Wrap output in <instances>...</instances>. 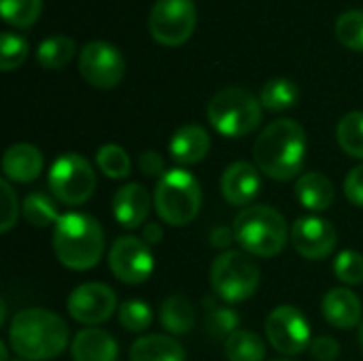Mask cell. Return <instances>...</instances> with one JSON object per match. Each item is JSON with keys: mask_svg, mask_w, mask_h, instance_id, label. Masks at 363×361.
<instances>
[{"mask_svg": "<svg viewBox=\"0 0 363 361\" xmlns=\"http://www.w3.org/2000/svg\"><path fill=\"white\" fill-rule=\"evenodd\" d=\"M336 38L353 51H363V9H351L336 19Z\"/></svg>", "mask_w": 363, "mask_h": 361, "instance_id": "cell-32", "label": "cell"}, {"mask_svg": "<svg viewBox=\"0 0 363 361\" xmlns=\"http://www.w3.org/2000/svg\"><path fill=\"white\" fill-rule=\"evenodd\" d=\"M138 168L145 177H157V179H162L168 172L166 162L157 151H143L138 157Z\"/></svg>", "mask_w": 363, "mask_h": 361, "instance_id": "cell-39", "label": "cell"}, {"mask_svg": "<svg viewBox=\"0 0 363 361\" xmlns=\"http://www.w3.org/2000/svg\"><path fill=\"white\" fill-rule=\"evenodd\" d=\"M204 311H206V321H204L206 332L213 338H228L238 330L240 315L234 309L223 306L215 298H204Z\"/></svg>", "mask_w": 363, "mask_h": 361, "instance_id": "cell-28", "label": "cell"}, {"mask_svg": "<svg viewBox=\"0 0 363 361\" xmlns=\"http://www.w3.org/2000/svg\"><path fill=\"white\" fill-rule=\"evenodd\" d=\"M9 343L21 360H55L68 347V328L51 311L23 309L11 321Z\"/></svg>", "mask_w": 363, "mask_h": 361, "instance_id": "cell-2", "label": "cell"}, {"mask_svg": "<svg viewBox=\"0 0 363 361\" xmlns=\"http://www.w3.org/2000/svg\"><path fill=\"white\" fill-rule=\"evenodd\" d=\"M345 196L353 206L363 209V164L355 166L345 179Z\"/></svg>", "mask_w": 363, "mask_h": 361, "instance_id": "cell-37", "label": "cell"}, {"mask_svg": "<svg viewBox=\"0 0 363 361\" xmlns=\"http://www.w3.org/2000/svg\"><path fill=\"white\" fill-rule=\"evenodd\" d=\"M168 149H170V155L177 164H183V166H194L198 162H202L208 151H211V136L208 132L198 126V123H187V126H181L170 143H168Z\"/></svg>", "mask_w": 363, "mask_h": 361, "instance_id": "cell-18", "label": "cell"}, {"mask_svg": "<svg viewBox=\"0 0 363 361\" xmlns=\"http://www.w3.org/2000/svg\"><path fill=\"white\" fill-rule=\"evenodd\" d=\"M28 40L15 32H2L0 34V70L11 72L19 68L28 57Z\"/></svg>", "mask_w": 363, "mask_h": 361, "instance_id": "cell-33", "label": "cell"}, {"mask_svg": "<svg viewBox=\"0 0 363 361\" xmlns=\"http://www.w3.org/2000/svg\"><path fill=\"white\" fill-rule=\"evenodd\" d=\"M334 272L345 285H359L363 283V255L351 249L340 251L334 262Z\"/></svg>", "mask_w": 363, "mask_h": 361, "instance_id": "cell-35", "label": "cell"}, {"mask_svg": "<svg viewBox=\"0 0 363 361\" xmlns=\"http://www.w3.org/2000/svg\"><path fill=\"white\" fill-rule=\"evenodd\" d=\"M130 361H185V349L172 336L151 334L132 345Z\"/></svg>", "mask_w": 363, "mask_h": 361, "instance_id": "cell-22", "label": "cell"}, {"mask_svg": "<svg viewBox=\"0 0 363 361\" xmlns=\"http://www.w3.org/2000/svg\"><path fill=\"white\" fill-rule=\"evenodd\" d=\"M77 45L68 36H49L36 49V60L47 70H60L74 57Z\"/></svg>", "mask_w": 363, "mask_h": 361, "instance_id": "cell-25", "label": "cell"}, {"mask_svg": "<svg viewBox=\"0 0 363 361\" xmlns=\"http://www.w3.org/2000/svg\"><path fill=\"white\" fill-rule=\"evenodd\" d=\"M266 336L272 349L283 355H300L311 349L308 319L296 306H277L266 319Z\"/></svg>", "mask_w": 363, "mask_h": 361, "instance_id": "cell-11", "label": "cell"}, {"mask_svg": "<svg viewBox=\"0 0 363 361\" xmlns=\"http://www.w3.org/2000/svg\"><path fill=\"white\" fill-rule=\"evenodd\" d=\"M359 345H362V349H363V321H362V326H359Z\"/></svg>", "mask_w": 363, "mask_h": 361, "instance_id": "cell-42", "label": "cell"}, {"mask_svg": "<svg viewBox=\"0 0 363 361\" xmlns=\"http://www.w3.org/2000/svg\"><path fill=\"white\" fill-rule=\"evenodd\" d=\"M236 243L245 253L255 257H274L279 255L289 238V228L285 217L272 206H247L234 219Z\"/></svg>", "mask_w": 363, "mask_h": 361, "instance_id": "cell-4", "label": "cell"}, {"mask_svg": "<svg viewBox=\"0 0 363 361\" xmlns=\"http://www.w3.org/2000/svg\"><path fill=\"white\" fill-rule=\"evenodd\" d=\"M223 353L228 361H264L266 345L264 340L249 330H236L223 343Z\"/></svg>", "mask_w": 363, "mask_h": 361, "instance_id": "cell-24", "label": "cell"}, {"mask_svg": "<svg viewBox=\"0 0 363 361\" xmlns=\"http://www.w3.org/2000/svg\"><path fill=\"white\" fill-rule=\"evenodd\" d=\"M49 187L57 202L79 206L91 198L96 189V172L79 153H64L49 170Z\"/></svg>", "mask_w": 363, "mask_h": 361, "instance_id": "cell-8", "label": "cell"}, {"mask_svg": "<svg viewBox=\"0 0 363 361\" xmlns=\"http://www.w3.org/2000/svg\"><path fill=\"white\" fill-rule=\"evenodd\" d=\"M0 191H2V223H0V232L6 234L15 221H17V213H19V206H17V196L13 191V187L9 185L6 179L0 181Z\"/></svg>", "mask_w": 363, "mask_h": 361, "instance_id": "cell-36", "label": "cell"}, {"mask_svg": "<svg viewBox=\"0 0 363 361\" xmlns=\"http://www.w3.org/2000/svg\"><path fill=\"white\" fill-rule=\"evenodd\" d=\"M296 198L298 202L313 213H323L334 204L336 189L332 181L321 172H304L296 181Z\"/></svg>", "mask_w": 363, "mask_h": 361, "instance_id": "cell-21", "label": "cell"}, {"mask_svg": "<svg viewBox=\"0 0 363 361\" xmlns=\"http://www.w3.org/2000/svg\"><path fill=\"white\" fill-rule=\"evenodd\" d=\"M336 140L347 155L363 160V111L347 113L338 121Z\"/></svg>", "mask_w": 363, "mask_h": 361, "instance_id": "cell-29", "label": "cell"}, {"mask_svg": "<svg viewBox=\"0 0 363 361\" xmlns=\"http://www.w3.org/2000/svg\"><path fill=\"white\" fill-rule=\"evenodd\" d=\"M294 249L306 257V260H325L334 253L338 234L332 221L311 215V217H300L289 232Z\"/></svg>", "mask_w": 363, "mask_h": 361, "instance_id": "cell-14", "label": "cell"}, {"mask_svg": "<svg viewBox=\"0 0 363 361\" xmlns=\"http://www.w3.org/2000/svg\"><path fill=\"white\" fill-rule=\"evenodd\" d=\"M43 153L30 143H17L2 155V172L6 181L30 183L43 172Z\"/></svg>", "mask_w": 363, "mask_h": 361, "instance_id": "cell-19", "label": "cell"}, {"mask_svg": "<svg viewBox=\"0 0 363 361\" xmlns=\"http://www.w3.org/2000/svg\"><path fill=\"white\" fill-rule=\"evenodd\" d=\"M68 313L77 323L98 326L113 317L117 311V296L108 285L102 283H85L79 285L68 296Z\"/></svg>", "mask_w": 363, "mask_h": 361, "instance_id": "cell-13", "label": "cell"}, {"mask_svg": "<svg viewBox=\"0 0 363 361\" xmlns=\"http://www.w3.org/2000/svg\"><path fill=\"white\" fill-rule=\"evenodd\" d=\"M160 323L172 336H183L196 326V309L183 294H174L164 300L160 309Z\"/></svg>", "mask_w": 363, "mask_h": 361, "instance_id": "cell-23", "label": "cell"}, {"mask_svg": "<svg viewBox=\"0 0 363 361\" xmlns=\"http://www.w3.org/2000/svg\"><path fill=\"white\" fill-rule=\"evenodd\" d=\"M43 11V0H0L2 19L13 28H30Z\"/></svg>", "mask_w": 363, "mask_h": 361, "instance_id": "cell-30", "label": "cell"}, {"mask_svg": "<svg viewBox=\"0 0 363 361\" xmlns=\"http://www.w3.org/2000/svg\"><path fill=\"white\" fill-rule=\"evenodd\" d=\"M300 98V89L294 81L285 79V77H279V79H270L262 91H259V102L264 109L268 111H274V113H281V111H287L291 109Z\"/></svg>", "mask_w": 363, "mask_h": 361, "instance_id": "cell-26", "label": "cell"}, {"mask_svg": "<svg viewBox=\"0 0 363 361\" xmlns=\"http://www.w3.org/2000/svg\"><path fill=\"white\" fill-rule=\"evenodd\" d=\"M23 219L34 226V228H47V226H55L60 221V211L57 204L51 196L43 194V191H34L28 194L21 206Z\"/></svg>", "mask_w": 363, "mask_h": 361, "instance_id": "cell-27", "label": "cell"}, {"mask_svg": "<svg viewBox=\"0 0 363 361\" xmlns=\"http://www.w3.org/2000/svg\"><path fill=\"white\" fill-rule=\"evenodd\" d=\"M321 313L325 321L338 330H353L362 326V300L355 291L338 287L323 296Z\"/></svg>", "mask_w": 363, "mask_h": 361, "instance_id": "cell-17", "label": "cell"}, {"mask_svg": "<svg viewBox=\"0 0 363 361\" xmlns=\"http://www.w3.org/2000/svg\"><path fill=\"white\" fill-rule=\"evenodd\" d=\"M143 240H145L147 245H157V243H162V240H164V230H162V226H160V223H147V226L143 228Z\"/></svg>", "mask_w": 363, "mask_h": 361, "instance_id": "cell-41", "label": "cell"}, {"mask_svg": "<svg viewBox=\"0 0 363 361\" xmlns=\"http://www.w3.org/2000/svg\"><path fill=\"white\" fill-rule=\"evenodd\" d=\"M151 321H153L151 309L143 300H128L119 306V323L128 332H136V334L147 332Z\"/></svg>", "mask_w": 363, "mask_h": 361, "instance_id": "cell-34", "label": "cell"}, {"mask_svg": "<svg viewBox=\"0 0 363 361\" xmlns=\"http://www.w3.org/2000/svg\"><path fill=\"white\" fill-rule=\"evenodd\" d=\"M311 355L317 361H336L340 355V345L332 336H319L311 343Z\"/></svg>", "mask_w": 363, "mask_h": 361, "instance_id": "cell-38", "label": "cell"}, {"mask_svg": "<svg viewBox=\"0 0 363 361\" xmlns=\"http://www.w3.org/2000/svg\"><path fill=\"white\" fill-rule=\"evenodd\" d=\"M277 361H289V360H277Z\"/></svg>", "mask_w": 363, "mask_h": 361, "instance_id": "cell-43", "label": "cell"}, {"mask_svg": "<svg viewBox=\"0 0 363 361\" xmlns=\"http://www.w3.org/2000/svg\"><path fill=\"white\" fill-rule=\"evenodd\" d=\"M151 194L140 183H128L113 196V215L125 230L140 228L151 213Z\"/></svg>", "mask_w": 363, "mask_h": 361, "instance_id": "cell-16", "label": "cell"}, {"mask_svg": "<svg viewBox=\"0 0 363 361\" xmlns=\"http://www.w3.org/2000/svg\"><path fill=\"white\" fill-rule=\"evenodd\" d=\"M81 77L98 89H113L125 74L121 51L106 40H91L79 53Z\"/></svg>", "mask_w": 363, "mask_h": 361, "instance_id": "cell-10", "label": "cell"}, {"mask_svg": "<svg viewBox=\"0 0 363 361\" xmlns=\"http://www.w3.org/2000/svg\"><path fill=\"white\" fill-rule=\"evenodd\" d=\"M211 285L223 302H245L259 287V268L245 251L221 253L211 268Z\"/></svg>", "mask_w": 363, "mask_h": 361, "instance_id": "cell-7", "label": "cell"}, {"mask_svg": "<svg viewBox=\"0 0 363 361\" xmlns=\"http://www.w3.org/2000/svg\"><path fill=\"white\" fill-rule=\"evenodd\" d=\"M259 187H262L259 170L249 162H234L232 166L225 168L221 177V194L234 206L247 209L257 198Z\"/></svg>", "mask_w": 363, "mask_h": 361, "instance_id": "cell-15", "label": "cell"}, {"mask_svg": "<svg viewBox=\"0 0 363 361\" xmlns=\"http://www.w3.org/2000/svg\"><path fill=\"white\" fill-rule=\"evenodd\" d=\"M53 253L70 270L94 268L104 253L102 226L85 213H66L53 226Z\"/></svg>", "mask_w": 363, "mask_h": 361, "instance_id": "cell-3", "label": "cell"}, {"mask_svg": "<svg viewBox=\"0 0 363 361\" xmlns=\"http://www.w3.org/2000/svg\"><path fill=\"white\" fill-rule=\"evenodd\" d=\"M306 130L294 119H277L262 130L253 145V160L259 172L274 181L296 179L306 160Z\"/></svg>", "mask_w": 363, "mask_h": 361, "instance_id": "cell-1", "label": "cell"}, {"mask_svg": "<svg viewBox=\"0 0 363 361\" xmlns=\"http://www.w3.org/2000/svg\"><path fill=\"white\" fill-rule=\"evenodd\" d=\"M108 266L115 279H119L125 285H140L145 283L153 268V253L149 245L143 238L134 236H121L115 240L108 253Z\"/></svg>", "mask_w": 363, "mask_h": 361, "instance_id": "cell-12", "label": "cell"}, {"mask_svg": "<svg viewBox=\"0 0 363 361\" xmlns=\"http://www.w3.org/2000/svg\"><path fill=\"white\" fill-rule=\"evenodd\" d=\"M70 355L72 361H117V343L100 328H85L74 336Z\"/></svg>", "mask_w": 363, "mask_h": 361, "instance_id": "cell-20", "label": "cell"}, {"mask_svg": "<svg viewBox=\"0 0 363 361\" xmlns=\"http://www.w3.org/2000/svg\"><path fill=\"white\" fill-rule=\"evenodd\" d=\"M153 204L164 223L174 228L187 226L198 217L202 206L200 183L183 168L168 170L162 179H157Z\"/></svg>", "mask_w": 363, "mask_h": 361, "instance_id": "cell-6", "label": "cell"}, {"mask_svg": "<svg viewBox=\"0 0 363 361\" xmlns=\"http://www.w3.org/2000/svg\"><path fill=\"white\" fill-rule=\"evenodd\" d=\"M194 0H155L149 13V32L164 47H181L196 30Z\"/></svg>", "mask_w": 363, "mask_h": 361, "instance_id": "cell-9", "label": "cell"}, {"mask_svg": "<svg viewBox=\"0 0 363 361\" xmlns=\"http://www.w3.org/2000/svg\"><path fill=\"white\" fill-rule=\"evenodd\" d=\"M96 164L108 179H125L132 170L130 155L119 145H104L96 153Z\"/></svg>", "mask_w": 363, "mask_h": 361, "instance_id": "cell-31", "label": "cell"}, {"mask_svg": "<svg viewBox=\"0 0 363 361\" xmlns=\"http://www.w3.org/2000/svg\"><path fill=\"white\" fill-rule=\"evenodd\" d=\"M208 240H211V245H213V247H217V249H225V247H230V245L236 240V236H234V228L217 226V228H213V232H211Z\"/></svg>", "mask_w": 363, "mask_h": 361, "instance_id": "cell-40", "label": "cell"}, {"mask_svg": "<svg viewBox=\"0 0 363 361\" xmlns=\"http://www.w3.org/2000/svg\"><path fill=\"white\" fill-rule=\"evenodd\" d=\"M262 102L245 87H225L217 91L206 106V117L211 126L228 136L242 138L257 130L262 123Z\"/></svg>", "mask_w": 363, "mask_h": 361, "instance_id": "cell-5", "label": "cell"}]
</instances>
